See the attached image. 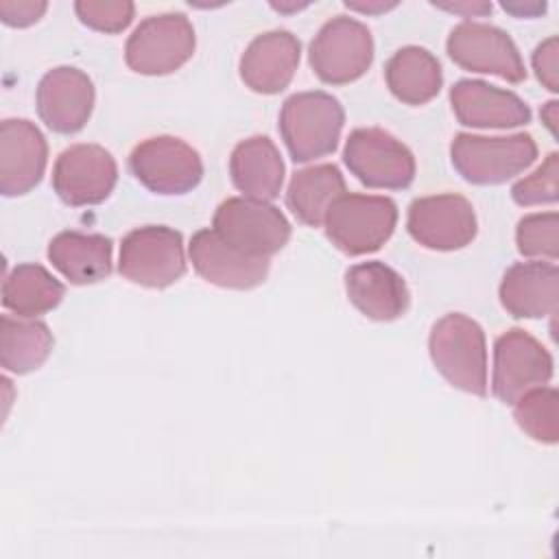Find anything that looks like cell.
<instances>
[{
  "instance_id": "19",
  "label": "cell",
  "mask_w": 559,
  "mask_h": 559,
  "mask_svg": "<svg viewBox=\"0 0 559 559\" xmlns=\"http://www.w3.org/2000/svg\"><path fill=\"white\" fill-rule=\"evenodd\" d=\"M299 55V39L290 31L262 33L240 57V79L258 94H277L293 81Z\"/></svg>"
},
{
  "instance_id": "17",
  "label": "cell",
  "mask_w": 559,
  "mask_h": 559,
  "mask_svg": "<svg viewBox=\"0 0 559 559\" xmlns=\"http://www.w3.org/2000/svg\"><path fill=\"white\" fill-rule=\"evenodd\" d=\"M48 146L44 133L24 118L0 122V192L17 197L31 192L44 177Z\"/></svg>"
},
{
  "instance_id": "24",
  "label": "cell",
  "mask_w": 559,
  "mask_h": 559,
  "mask_svg": "<svg viewBox=\"0 0 559 559\" xmlns=\"http://www.w3.org/2000/svg\"><path fill=\"white\" fill-rule=\"evenodd\" d=\"M384 79L391 94L406 105L432 100L443 83L437 57L421 46H404L384 66Z\"/></svg>"
},
{
  "instance_id": "13",
  "label": "cell",
  "mask_w": 559,
  "mask_h": 559,
  "mask_svg": "<svg viewBox=\"0 0 559 559\" xmlns=\"http://www.w3.org/2000/svg\"><path fill=\"white\" fill-rule=\"evenodd\" d=\"M406 227L415 242L435 251L463 249L478 229L472 203L454 192L415 199L408 205Z\"/></svg>"
},
{
  "instance_id": "4",
  "label": "cell",
  "mask_w": 559,
  "mask_h": 559,
  "mask_svg": "<svg viewBox=\"0 0 559 559\" xmlns=\"http://www.w3.org/2000/svg\"><path fill=\"white\" fill-rule=\"evenodd\" d=\"M452 166L456 173L478 186L504 183L526 170L537 157V144L528 133L485 138L456 133L450 146Z\"/></svg>"
},
{
  "instance_id": "29",
  "label": "cell",
  "mask_w": 559,
  "mask_h": 559,
  "mask_svg": "<svg viewBox=\"0 0 559 559\" xmlns=\"http://www.w3.org/2000/svg\"><path fill=\"white\" fill-rule=\"evenodd\" d=\"M518 251L526 258H548L559 255V216L557 212L528 214L518 223L515 229Z\"/></svg>"
},
{
  "instance_id": "11",
  "label": "cell",
  "mask_w": 559,
  "mask_h": 559,
  "mask_svg": "<svg viewBox=\"0 0 559 559\" xmlns=\"http://www.w3.org/2000/svg\"><path fill=\"white\" fill-rule=\"evenodd\" d=\"M552 378L550 352L528 332L511 328L496 338L491 391L504 404H515L531 389Z\"/></svg>"
},
{
  "instance_id": "28",
  "label": "cell",
  "mask_w": 559,
  "mask_h": 559,
  "mask_svg": "<svg viewBox=\"0 0 559 559\" xmlns=\"http://www.w3.org/2000/svg\"><path fill=\"white\" fill-rule=\"evenodd\" d=\"M518 426L539 443H557L559 439V395L552 386H537L513 404Z\"/></svg>"
},
{
  "instance_id": "35",
  "label": "cell",
  "mask_w": 559,
  "mask_h": 559,
  "mask_svg": "<svg viewBox=\"0 0 559 559\" xmlns=\"http://www.w3.org/2000/svg\"><path fill=\"white\" fill-rule=\"evenodd\" d=\"M502 9L515 17H535L546 11V2H502Z\"/></svg>"
},
{
  "instance_id": "34",
  "label": "cell",
  "mask_w": 559,
  "mask_h": 559,
  "mask_svg": "<svg viewBox=\"0 0 559 559\" xmlns=\"http://www.w3.org/2000/svg\"><path fill=\"white\" fill-rule=\"evenodd\" d=\"M435 7L463 15V17H483L487 13H491V2H483V0H465V2H435Z\"/></svg>"
},
{
  "instance_id": "5",
  "label": "cell",
  "mask_w": 559,
  "mask_h": 559,
  "mask_svg": "<svg viewBox=\"0 0 559 559\" xmlns=\"http://www.w3.org/2000/svg\"><path fill=\"white\" fill-rule=\"evenodd\" d=\"M118 271L133 284L166 288L186 273L183 238L166 225L131 229L120 245Z\"/></svg>"
},
{
  "instance_id": "31",
  "label": "cell",
  "mask_w": 559,
  "mask_h": 559,
  "mask_svg": "<svg viewBox=\"0 0 559 559\" xmlns=\"http://www.w3.org/2000/svg\"><path fill=\"white\" fill-rule=\"evenodd\" d=\"M79 20L100 33H120L133 20V2L129 0H79L74 4Z\"/></svg>"
},
{
  "instance_id": "22",
  "label": "cell",
  "mask_w": 559,
  "mask_h": 559,
  "mask_svg": "<svg viewBox=\"0 0 559 559\" xmlns=\"http://www.w3.org/2000/svg\"><path fill=\"white\" fill-rule=\"evenodd\" d=\"M229 175L245 197L273 201L284 183V162L271 138L251 135L231 151Z\"/></svg>"
},
{
  "instance_id": "23",
  "label": "cell",
  "mask_w": 559,
  "mask_h": 559,
  "mask_svg": "<svg viewBox=\"0 0 559 559\" xmlns=\"http://www.w3.org/2000/svg\"><path fill=\"white\" fill-rule=\"evenodd\" d=\"M111 240L103 234L61 231L48 245V260L70 284L83 286L111 273Z\"/></svg>"
},
{
  "instance_id": "1",
  "label": "cell",
  "mask_w": 559,
  "mask_h": 559,
  "mask_svg": "<svg viewBox=\"0 0 559 559\" xmlns=\"http://www.w3.org/2000/svg\"><path fill=\"white\" fill-rule=\"evenodd\" d=\"M437 371L456 389L487 395V345L483 328L463 312L441 317L428 336Z\"/></svg>"
},
{
  "instance_id": "9",
  "label": "cell",
  "mask_w": 559,
  "mask_h": 559,
  "mask_svg": "<svg viewBox=\"0 0 559 559\" xmlns=\"http://www.w3.org/2000/svg\"><path fill=\"white\" fill-rule=\"evenodd\" d=\"M212 229L245 253L271 258L290 238V223L280 207L249 197L225 199L212 218Z\"/></svg>"
},
{
  "instance_id": "37",
  "label": "cell",
  "mask_w": 559,
  "mask_h": 559,
  "mask_svg": "<svg viewBox=\"0 0 559 559\" xmlns=\"http://www.w3.org/2000/svg\"><path fill=\"white\" fill-rule=\"evenodd\" d=\"M557 100H548L544 107H542V120L544 124L548 127V131L557 138Z\"/></svg>"
},
{
  "instance_id": "12",
  "label": "cell",
  "mask_w": 559,
  "mask_h": 559,
  "mask_svg": "<svg viewBox=\"0 0 559 559\" xmlns=\"http://www.w3.org/2000/svg\"><path fill=\"white\" fill-rule=\"evenodd\" d=\"M450 59L463 70L496 74L509 83H522L526 68L513 39L485 22L456 24L445 41Z\"/></svg>"
},
{
  "instance_id": "26",
  "label": "cell",
  "mask_w": 559,
  "mask_h": 559,
  "mask_svg": "<svg viewBox=\"0 0 559 559\" xmlns=\"http://www.w3.org/2000/svg\"><path fill=\"white\" fill-rule=\"evenodd\" d=\"M66 286L41 264H17L2 284V306L17 317L35 319L61 304Z\"/></svg>"
},
{
  "instance_id": "14",
  "label": "cell",
  "mask_w": 559,
  "mask_h": 559,
  "mask_svg": "<svg viewBox=\"0 0 559 559\" xmlns=\"http://www.w3.org/2000/svg\"><path fill=\"white\" fill-rule=\"evenodd\" d=\"M118 179V166L111 153L98 144H74L55 162L52 188L68 205L103 203Z\"/></svg>"
},
{
  "instance_id": "7",
  "label": "cell",
  "mask_w": 559,
  "mask_h": 559,
  "mask_svg": "<svg viewBox=\"0 0 559 559\" xmlns=\"http://www.w3.org/2000/svg\"><path fill=\"white\" fill-rule=\"evenodd\" d=\"M197 37L183 13H159L142 20L129 35L124 61L138 74H170L194 52Z\"/></svg>"
},
{
  "instance_id": "33",
  "label": "cell",
  "mask_w": 559,
  "mask_h": 559,
  "mask_svg": "<svg viewBox=\"0 0 559 559\" xmlns=\"http://www.w3.org/2000/svg\"><path fill=\"white\" fill-rule=\"evenodd\" d=\"M48 4L41 0H0V17L9 26H31L35 24L44 13Z\"/></svg>"
},
{
  "instance_id": "2",
  "label": "cell",
  "mask_w": 559,
  "mask_h": 559,
  "mask_svg": "<svg viewBox=\"0 0 559 559\" xmlns=\"http://www.w3.org/2000/svg\"><path fill=\"white\" fill-rule=\"evenodd\" d=\"M345 122L343 105L328 92H297L288 96L280 111V133L299 164L330 155Z\"/></svg>"
},
{
  "instance_id": "21",
  "label": "cell",
  "mask_w": 559,
  "mask_h": 559,
  "mask_svg": "<svg viewBox=\"0 0 559 559\" xmlns=\"http://www.w3.org/2000/svg\"><path fill=\"white\" fill-rule=\"evenodd\" d=\"M500 304L518 319H542L557 312L559 269L552 262H518L502 275Z\"/></svg>"
},
{
  "instance_id": "32",
  "label": "cell",
  "mask_w": 559,
  "mask_h": 559,
  "mask_svg": "<svg viewBox=\"0 0 559 559\" xmlns=\"http://www.w3.org/2000/svg\"><path fill=\"white\" fill-rule=\"evenodd\" d=\"M533 70L546 90H559V39L555 35L533 50Z\"/></svg>"
},
{
  "instance_id": "25",
  "label": "cell",
  "mask_w": 559,
  "mask_h": 559,
  "mask_svg": "<svg viewBox=\"0 0 559 559\" xmlns=\"http://www.w3.org/2000/svg\"><path fill=\"white\" fill-rule=\"evenodd\" d=\"M345 194V179L334 164H317L297 170L286 190L288 210L310 227L323 225L328 207Z\"/></svg>"
},
{
  "instance_id": "18",
  "label": "cell",
  "mask_w": 559,
  "mask_h": 559,
  "mask_svg": "<svg viewBox=\"0 0 559 559\" xmlns=\"http://www.w3.org/2000/svg\"><path fill=\"white\" fill-rule=\"evenodd\" d=\"M450 103L456 120L465 127L509 129L531 122V109L518 94L476 79L456 81Z\"/></svg>"
},
{
  "instance_id": "8",
  "label": "cell",
  "mask_w": 559,
  "mask_h": 559,
  "mask_svg": "<svg viewBox=\"0 0 559 559\" xmlns=\"http://www.w3.org/2000/svg\"><path fill=\"white\" fill-rule=\"evenodd\" d=\"M308 59L323 83H352L360 79L373 61L371 31L354 17L336 15L314 35Z\"/></svg>"
},
{
  "instance_id": "16",
  "label": "cell",
  "mask_w": 559,
  "mask_h": 559,
  "mask_svg": "<svg viewBox=\"0 0 559 559\" xmlns=\"http://www.w3.org/2000/svg\"><path fill=\"white\" fill-rule=\"evenodd\" d=\"M94 107L92 79L72 66L48 70L37 85V114L55 133H76Z\"/></svg>"
},
{
  "instance_id": "36",
  "label": "cell",
  "mask_w": 559,
  "mask_h": 559,
  "mask_svg": "<svg viewBox=\"0 0 559 559\" xmlns=\"http://www.w3.org/2000/svg\"><path fill=\"white\" fill-rule=\"evenodd\" d=\"M347 9H354V11H360V13H382V11H389L395 7V2H382V0H376V2H345Z\"/></svg>"
},
{
  "instance_id": "6",
  "label": "cell",
  "mask_w": 559,
  "mask_h": 559,
  "mask_svg": "<svg viewBox=\"0 0 559 559\" xmlns=\"http://www.w3.org/2000/svg\"><path fill=\"white\" fill-rule=\"evenodd\" d=\"M343 162L367 188L404 190L415 179V157L408 146L378 127L354 129L345 142Z\"/></svg>"
},
{
  "instance_id": "30",
  "label": "cell",
  "mask_w": 559,
  "mask_h": 559,
  "mask_svg": "<svg viewBox=\"0 0 559 559\" xmlns=\"http://www.w3.org/2000/svg\"><path fill=\"white\" fill-rule=\"evenodd\" d=\"M511 197L518 205H542L555 203L559 199V155L550 153L542 166H537L528 177L520 179L511 188Z\"/></svg>"
},
{
  "instance_id": "10",
  "label": "cell",
  "mask_w": 559,
  "mask_h": 559,
  "mask_svg": "<svg viewBox=\"0 0 559 559\" xmlns=\"http://www.w3.org/2000/svg\"><path fill=\"white\" fill-rule=\"evenodd\" d=\"M129 170L155 194H186L199 186L203 162L181 138L155 135L131 151Z\"/></svg>"
},
{
  "instance_id": "3",
  "label": "cell",
  "mask_w": 559,
  "mask_h": 559,
  "mask_svg": "<svg viewBox=\"0 0 559 559\" xmlns=\"http://www.w3.org/2000/svg\"><path fill=\"white\" fill-rule=\"evenodd\" d=\"M397 205L378 194H341L325 212V236L347 255L378 251L393 234Z\"/></svg>"
},
{
  "instance_id": "27",
  "label": "cell",
  "mask_w": 559,
  "mask_h": 559,
  "mask_svg": "<svg viewBox=\"0 0 559 559\" xmlns=\"http://www.w3.org/2000/svg\"><path fill=\"white\" fill-rule=\"evenodd\" d=\"M52 349V334L46 323L2 314L0 319V365L11 373H28L44 365Z\"/></svg>"
},
{
  "instance_id": "20",
  "label": "cell",
  "mask_w": 559,
  "mask_h": 559,
  "mask_svg": "<svg viewBox=\"0 0 559 559\" xmlns=\"http://www.w3.org/2000/svg\"><path fill=\"white\" fill-rule=\"evenodd\" d=\"M345 290L349 301L373 321H393L402 317L411 304L404 277L378 260L349 266L345 273Z\"/></svg>"
},
{
  "instance_id": "15",
  "label": "cell",
  "mask_w": 559,
  "mask_h": 559,
  "mask_svg": "<svg viewBox=\"0 0 559 559\" xmlns=\"http://www.w3.org/2000/svg\"><path fill=\"white\" fill-rule=\"evenodd\" d=\"M194 271L221 288L247 290L260 286L269 275V258L245 253L223 240L214 229H199L188 245Z\"/></svg>"
}]
</instances>
